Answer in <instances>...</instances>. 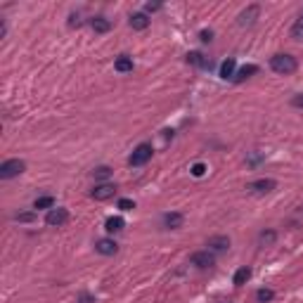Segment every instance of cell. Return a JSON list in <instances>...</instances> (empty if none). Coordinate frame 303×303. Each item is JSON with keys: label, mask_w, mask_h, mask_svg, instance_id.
<instances>
[{"label": "cell", "mask_w": 303, "mask_h": 303, "mask_svg": "<svg viewBox=\"0 0 303 303\" xmlns=\"http://www.w3.org/2000/svg\"><path fill=\"white\" fill-rule=\"evenodd\" d=\"M270 69L275 74H282V76H289L294 74L296 69H299V62H296V57L294 54H287V52H280L270 57Z\"/></svg>", "instance_id": "obj_1"}, {"label": "cell", "mask_w": 303, "mask_h": 303, "mask_svg": "<svg viewBox=\"0 0 303 303\" xmlns=\"http://www.w3.org/2000/svg\"><path fill=\"white\" fill-rule=\"evenodd\" d=\"M152 154H154V150H152L150 142H140V145L133 150V154L128 156V163L135 166V168H138V166H145V163L152 159Z\"/></svg>", "instance_id": "obj_2"}, {"label": "cell", "mask_w": 303, "mask_h": 303, "mask_svg": "<svg viewBox=\"0 0 303 303\" xmlns=\"http://www.w3.org/2000/svg\"><path fill=\"white\" fill-rule=\"evenodd\" d=\"M26 171V163L22 159H7V161L0 163V178L2 180H10V178H17Z\"/></svg>", "instance_id": "obj_3"}, {"label": "cell", "mask_w": 303, "mask_h": 303, "mask_svg": "<svg viewBox=\"0 0 303 303\" xmlns=\"http://www.w3.org/2000/svg\"><path fill=\"white\" fill-rule=\"evenodd\" d=\"M69 220V211L62 208V206H57V208H50L48 211V216H45V225L48 227H62Z\"/></svg>", "instance_id": "obj_4"}, {"label": "cell", "mask_w": 303, "mask_h": 303, "mask_svg": "<svg viewBox=\"0 0 303 303\" xmlns=\"http://www.w3.org/2000/svg\"><path fill=\"white\" fill-rule=\"evenodd\" d=\"M190 263L195 265V268H199V270H206V268H213V263H216V256L211 253V251H197V253H192L190 256Z\"/></svg>", "instance_id": "obj_5"}, {"label": "cell", "mask_w": 303, "mask_h": 303, "mask_svg": "<svg viewBox=\"0 0 303 303\" xmlns=\"http://www.w3.org/2000/svg\"><path fill=\"white\" fill-rule=\"evenodd\" d=\"M277 187V183L272 180V178H258V180H253V183L247 185V190H249L251 195H268Z\"/></svg>", "instance_id": "obj_6"}, {"label": "cell", "mask_w": 303, "mask_h": 303, "mask_svg": "<svg viewBox=\"0 0 303 303\" xmlns=\"http://www.w3.org/2000/svg\"><path fill=\"white\" fill-rule=\"evenodd\" d=\"M114 195H116V185L114 183H100V185H95L93 192H90V197L98 199V202H107V199H111Z\"/></svg>", "instance_id": "obj_7"}, {"label": "cell", "mask_w": 303, "mask_h": 303, "mask_svg": "<svg viewBox=\"0 0 303 303\" xmlns=\"http://www.w3.org/2000/svg\"><path fill=\"white\" fill-rule=\"evenodd\" d=\"M258 14H260L258 5H249V7H247V10L237 17L239 26H253V24H256V19H258Z\"/></svg>", "instance_id": "obj_8"}, {"label": "cell", "mask_w": 303, "mask_h": 303, "mask_svg": "<svg viewBox=\"0 0 303 303\" xmlns=\"http://www.w3.org/2000/svg\"><path fill=\"white\" fill-rule=\"evenodd\" d=\"M206 247H208V251H211V253H220V251H227V249H230V237H225V235L208 237Z\"/></svg>", "instance_id": "obj_9"}, {"label": "cell", "mask_w": 303, "mask_h": 303, "mask_svg": "<svg viewBox=\"0 0 303 303\" xmlns=\"http://www.w3.org/2000/svg\"><path fill=\"white\" fill-rule=\"evenodd\" d=\"M95 251L98 253H102V256H114L116 251H119V244L114 242V239H109V237H102L95 242Z\"/></svg>", "instance_id": "obj_10"}, {"label": "cell", "mask_w": 303, "mask_h": 303, "mask_svg": "<svg viewBox=\"0 0 303 303\" xmlns=\"http://www.w3.org/2000/svg\"><path fill=\"white\" fill-rule=\"evenodd\" d=\"M128 24H130V29H135V31H145L150 26V17L145 12H133L128 17Z\"/></svg>", "instance_id": "obj_11"}, {"label": "cell", "mask_w": 303, "mask_h": 303, "mask_svg": "<svg viewBox=\"0 0 303 303\" xmlns=\"http://www.w3.org/2000/svg\"><path fill=\"white\" fill-rule=\"evenodd\" d=\"M114 69H116L119 74H128V71H133V57H128V54H119L116 62H114Z\"/></svg>", "instance_id": "obj_12"}, {"label": "cell", "mask_w": 303, "mask_h": 303, "mask_svg": "<svg viewBox=\"0 0 303 303\" xmlns=\"http://www.w3.org/2000/svg\"><path fill=\"white\" fill-rule=\"evenodd\" d=\"M90 29L95 33H107L111 29V22H109L107 17H93L90 19Z\"/></svg>", "instance_id": "obj_13"}, {"label": "cell", "mask_w": 303, "mask_h": 303, "mask_svg": "<svg viewBox=\"0 0 303 303\" xmlns=\"http://www.w3.org/2000/svg\"><path fill=\"white\" fill-rule=\"evenodd\" d=\"M104 227H107V232L109 235H116V232H121L123 227H126V220L121 216H111L107 218V223H104Z\"/></svg>", "instance_id": "obj_14"}, {"label": "cell", "mask_w": 303, "mask_h": 303, "mask_svg": "<svg viewBox=\"0 0 303 303\" xmlns=\"http://www.w3.org/2000/svg\"><path fill=\"white\" fill-rule=\"evenodd\" d=\"M183 213H166L163 216V225L168 227V230H178V227H183Z\"/></svg>", "instance_id": "obj_15"}, {"label": "cell", "mask_w": 303, "mask_h": 303, "mask_svg": "<svg viewBox=\"0 0 303 303\" xmlns=\"http://www.w3.org/2000/svg\"><path fill=\"white\" fill-rule=\"evenodd\" d=\"M235 69H237V62L230 57L220 64V78H235Z\"/></svg>", "instance_id": "obj_16"}, {"label": "cell", "mask_w": 303, "mask_h": 303, "mask_svg": "<svg viewBox=\"0 0 303 303\" xmlns=\"http://www.w3.org/2000/svg\"><path fill=\"white\" fill-rule=\"evenodd\" d=\"M249 277H251V268H247V265H244V268H239V270L235 272L232 284H235V287H242V284H247V282H249Z\"/></svg>", "instance_id": "obj_17"}, {"label": "cell", "mask_w": 303, "mask_h": 303, "mask_svg": "<svg viewBox=\"0 0 303 303\" xmlns=\"http://www.w3.org/2000/svg\"><path fill=\"white\" fill-rule=\"evenodd\" d=\"M43 208H48V211H50V208H54V197H38V199H36V202H33V211H43Z\"/></svg>", "instance_id": "obj_18"}, {"label": "cell", "mask_w": 303, "mask_h": 303, "mask_svg": "<svg viewBox=\"0 0 303 303\" xmlns=\"http://www.w3.org/2000/svg\"><path fill=\"white\" fill-rule=\"evenodd\" d=\"M253 74H258V66L256 64H247V66H242V69H239L237 74H235V78H232V81H244V78H249V76H253Z\"/></svg>", "instance_id": "obj_19"}, {"label": "cell", "mask_w": 303, "mask_h": 303, "mask_svg": "<svg viewBox=\"0 0 303 303\" xmlns=\"http://www.w3.org/2000/svg\"><path fill=\"white\" fill-rule=\"evenodd\" d=\"M275 299V292L272 289H258L256 292V301L258 303H268V301H272Z\"/></svg>", "instance_id": "obj_20"}, {"label": "cell", "mask_w": 303, "mask_h": 303, "mask_svg": "<svg viewBox=\"0 0 303 303\" xmlns=\"http://www.w3.org/2000/svg\"><path fill=\"white\" fill-rule=\"evenodd\" d=\"M292 38L294 41H303V14L299 17V22L292 26Z\"/></svg>", "instance_id": "obj_21"}, {"label": "cell", "mask_w": 303, "mask_h": 303, "mask_svg": "<svg viewBox=\"0 0 303 303\" xmlns=\"http://www.w3.org/2000/svg\"><path fill=\"white\" fill-rule=\"evenodd\" d=\"M109 175H111V168H109V166H98V168L93 171V178H95V180H107Z\"/></svg>", "instance_id": "obj_22"}, {"label": "cell", "mask_w": 303, "mask_h": 303, "mask_svg": "<svg viewBox=\"0 0 303 303\" xmlns=\"http://www.w3.org/2000/svg\"><path fill=\"white\" fill-rule=\"evenodd\" d=\"M187 62H190V64H195V66H204L206 64L204 54H202V52H190V54H187Z\"/></svg>", "instance_id": "obj_23"}, {"label": "cell", "mask_w": 303, "mask_h": 303, "mask_svg": "<svg viewBox=\"0 0 303 303\" xmlns=\"http://www.w3.org/2000/svg\"><path fill=\"white\" fill-rule=\"evenodd\" d=\"M260 244H272V242H275V239H277V235H275V232H272V230H263V232H260Z\"/></svg>", "instance_id": "obj_24"}, {"label": "cell", "mask_w": 303, "mask_h": 303, "mask_svg": "<svg viewBox=\"0 0 303 303\" xmlns=\"http://www.w3.org/2000/svg\"><path fill=\"white\" fill-rule=\"evenodd\" d=\"M119 208L121 211H133V208H135V202H133V199H119Z\"/></svg>", "instance_id": "obj_25"}, {"label": "cell", "mask_w": 303, "mask_h": 303, "mask_svg": "<svg viewBox=\"0 0 303 303\" xmlns=\"http://www.w3.org/2000/svg\"><path fill=\"white\" fill-rule=\"evenodd\" d=\"M33 218H36V213H33V211H26V213H17V220H19V223H31Z\"/></svg>", "instance_id": "obj_26"}, {"label": "cell", "mask_w": 303, "mask_h": 303, "mask_svg": "<svg viewBox=\"0 0 303 303\" xmlns=\"http://www.w3.org/2000/svg\"><path fill=\"white\" fill-rule=\"evenodd\" d=\"M204 173H206V166H204V163H195V166H192V175H195V178H202Z\"/></svg>", "instance_id": "obj_27"}, {"label": "cell", "mask_w": 303, "mask_h": 303, "mask_svg": "<svg viewBox=\"0 0 303 303\" xmlns=\"http://www.w3.org/2000/svg\"><path fill=\"white\" fill-rule=\"evenodd\" d=\"M159 10H161L159 2H147V5H145V14H152V12H159Z\"/></svg>", "instance_id": "obj_28"}, {"label": "cell", "mask_w": 303, "mask_h": 303, "mask_svg": "<svg viewBox=\"0 0 303 303\" xmlns=\"http://www.w3.org/2000/svg\"><path fill=\"white\" fill-rule=\"evenodd\" d=\"M199 41H202V43H211V41H213V31H202L199 33Z\"/></svg>", "instance_id": "obj_29"}, {"label": "cell", "mask_w": 303, "mask_h": 303, "mask_svg": "<svg viewBox=\"0 0 303 303\" xmlns=\"http://www.w3.org/2000/svg\"><path fill=\"white\" fill-rule=\"evenodd\" d=\"M292 104H294V107H299V109H303V93H301V95H294Z\"/></svg>", "instance_id": "obj_30"}, {"label": "cell", "mask_w": 303, "mask_h": 303, "mask_svg": "<svg viewBox=\"0 0 303 303\" xmlns=\"http://www.w3.org/2000/svg\"><path fill=\"white\" fill-rule=\"evenodd\" d=\"M95 299L90 296V294H81V299H78V303H93Z\"/></svg>", "instance_id": "obj_31"}]
</instances>
